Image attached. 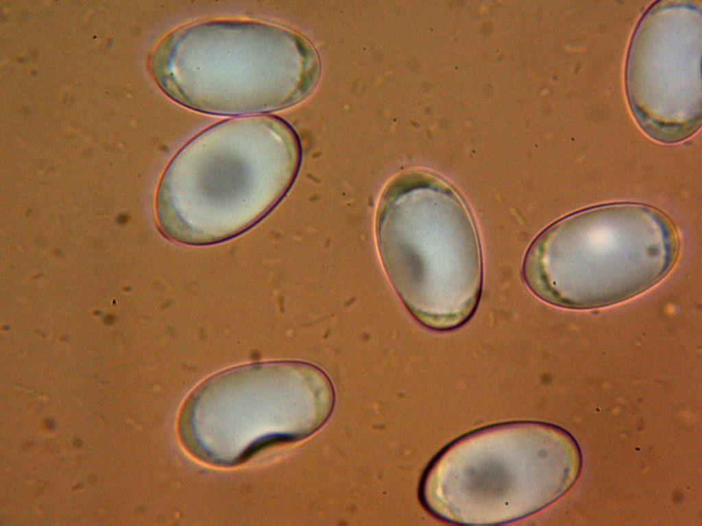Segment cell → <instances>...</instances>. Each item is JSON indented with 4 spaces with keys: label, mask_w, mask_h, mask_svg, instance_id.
<instances>
[{
    "label": "cell",
    "mask_w": 702,
    "mask_h": 526,
    "mask_svg": "<svg viewBox=\"0 0 702 526\" xmlns=\"http://www.w3.org/2000/svg\"><path fill=\"white\" fill-rule=\"evenodd\" d=\"M173 158L223 178L165 172L159 185L162 233L178 242L203 245L236 236L265 216L291 187L301 149L282 120L252 116L210 127Z\"/></svg>",
    "instance_id": "cell-1"
},
{
    "label": "cell",
    "mask_w": 702,
    "mask_h": 526,
    "mask_svg": "<svg viewBox=\"0 0 702 526\" xmlns=\"http://www.w3.org/2000/svg\"><path fill=\"white\" fill-rule=\"evenodd\" d=\"M679 245L674 223L659 210L636 203L600 205L545 229L526 251L522 274L529 289L550 304L607 306L664 277Z\"/></svg>",
    "instance_id": "cell-2"
},
{
    "label": "cell",
    "mask_w": 702,
    "mask_h": 526,
    "mask_svg": "<svg viewBox=\"0 0 702 526\" xmlns=\"http://www.w3.org/2000/svg\"><path fill=\"white\" fill-rule=\"evenodd\" d=\"M375 229L383 266L419 322L447 331L472 316L482 291L481 251L468 210L450 187L426 178L389 183Z\"/></svg>",
    "instance_id": "cell-3"
},
{
    "label": "cell",
    "mask_w": 702,
    "mask_h": 526,
    "mask_svg": "<svg viewBox=\"0 0 702 526\" xmlns=\"http://www.w3.org/2000/svg\"><path fill=\"white\" fill-rule=\"evenodd\" d=\"M327 377L306 364L250 366L210 380L189 401L180 434L196 456L232 465L273 442L304 438L330 416Z\"/></svg>",
    "instance_id": "cell-4"
},
{
    "label": "cell",
    "mask_w": 702,
    "mask_h": 526,
    "mask_svg": "<svg viewBox=\"0 0 702 526\" xmlns=\"http://www.w3.org/2000/svg\"><path fill=\"white\" fill-rule=\"evenodd\" d=\"M549 429L520 422L475 431L444 449L426 469L422 503L464 525H497L532 514L555 492Z\"/></svg>",
    "instance_id": "cell-5"
}]
</instances>
